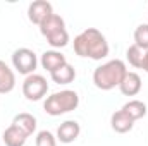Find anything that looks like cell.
Masks as SVG:
<instances>
[{"instance_id":"5b68a950","label":"cell","mask_w":148,"mask_h":146,"mask_svg":"<svg viewBox=\"0 0 148 146\" xmlns=\"http://www.w3.org/2000/svg\"><path fill=\"white\" fill-rule=\"evenodd\" d=\"M48 91V83L41 74H29L23 81V95L29 102L41 100Z\"/></svg>"},{"instance_id":"4fadbf2b","label":"cell","mask_w":148,"mask_h":146,"mask_svg":"<svg viewBox=\"0 0 148 146\" xmlns=\"http://www.w3.org/2000/svg\"><path fill=\"white\" fill-rule=\"evenodd\" d=\"M14 88H16V74L3 60H0V95H7Z\"/></svg>"},{"instance_id":"e0dca14e","label":"cell","mask_w":148,"mask_h":146,"mask_svg":"<svg viewBox=\"0 0 148 146\" xmlns=\"http://www.w3.org/2000/svg\"><path fill=\"white\" fill-rule=\"evenodd\" d=\"M126 59H127L129 65H133L136 69H141L143 67V59H145V50L138 48L136 45H131L126 50Z\"/></svg>"},{"instance_id":"277c9868","label":"cell","mask_w":148,"mask_h":146,"mask_svg":"<svg viewBox=\"0 0 148 146\" xmlns=\"http://www.w3.org/2000/svg\"><path fill=\"white\" fill-rule=\"evenodd\" d=\"M40 33L47 38L52 48H64L69 43V33L66 29V23L59 14H52L40 24Z\"/></svg>"},{"instance_id":"8992f818","label":"cell","mask_w":148,"mask_h":146,"mask_svg":"<svg viewBox=\"0 0 148 146\" xmlns=\"http://www.w3.org/2000/svg\"><path fill=\"white\" fill-rule=\"evenodd\" d=\"M12 65L19 74H24V76L35 74V69L38 65V57L29 48H17L12 53Z\"/></svg>"},{"instance_id":"52a82bcc","label":"cell","mask_w":148,"mask_h":146,"mask_svg":"<svg viewBox=\"0 0 148 146\" xmlns=\"http://www.w3.org/2000/svg\"><path fill=\"white\" fill-rule=\"evenodd\" d=\"M53 14V7L50 2L47 0H35L33 3H29L28 7V19L33 23V24H41L47 17H50Z\"/></svg>"},{"instance_id":"7a4b0ae2","label":"cell","mask_w":148,"mask_h":146,"mask_svg":"<svg viewBox=\"0 0 148 146\" xmlns=\"http://www.w3.org/2000/svg\"><path fill=\"white\" fill-rule=\"evenodd\" d=\"M126 74H127V69L122 60L119 59L109 60L93 71V84L102 91H110L122 83Z\"/></svg>"},{"instance_id":"3957f363","label":"cell","mask_w":148,"mask_h":146,"mask_svg":"<svg viewBox=\"0 0 148 146\" xmlns=\"http://www.w3.org/2000/svg\"><path fill=\"white\" fill-rule=\"evenodd\" d=\"M77 105H79V95L73 89H62L47 96V100L43 102V110L52 117H59L76 110Z\"/></svg>"},{"instance_id":"9c48e42d","label":"cell","mask_w":148,"mask_h":146,"mask_svg":"<svg viewBox=\"0 0 148 146\" xmlns=\"http://www.w3.org/2000/svg\"><path fill=\"white\" fill-rule=\"evenodd\" d=\"M41 67L45 69V71H48V72H55L57 69H60L64 64H67V60H66V55L64 53H60L59 50H47L43 55H41Z\"/></svg>"},{"instance_id":"ba28073f","label":"cell","mask_w":148,"mask_h":146,"mask_svg":"<svg viewBox=\"0 0 148 146\" xmlns=\"http://www.w3.org/2000/svg\"><path fill=\"white\" fill-rule=\"evenodd\" d=\"M81 134V126L76 122V120H66L59 126L57 129V139L64 145H69V143H74Z\"/></svg>"},{"instance_id":"6da1fadb","label":"cell","mask_w":148,"mask_h":146,"mask_svg":"<svg viewBox=\"0 0 148 146\" xmlns=\"http://www.w3.org/2000/svg\"><path fill=\"white\" fill-rule=\"evenodd\" d=\"M74 52L76 55L84 59L102 60L109 55L110 46L102 31H98L97 28H88L74 38Z\"/></svg>"},{"instance_id":"8fae6325","label":"cell","mask_w":148,"mask_h":146,"mask_svg":"<svg viewBox=\"0 0 148 146\" xmlns=\"http://www.w3.org/2000/svg\"><path fill=\"white\" fill-rule=\"evenodd\" d=\"M110 126H112V129H114L115 132H119V134H126V132H129V131L133 129L134 120H133L124 110H117V112L112 113Z\"/></svg>"},{"instance_id":"9a60e30c","label":"cell","mask_w":148,"mask_h":146,"mask_svg":"<svg viewBox=\"0 0 148 146\" xmlns=\"http://www.w3.org/2000/svg\"><path fill=\"white\" fill-rule=\"evenodd\" d=\"M50 76H52V81L57 83V84H71L74 79H76V71H74L73 65L67 62L60 69H57L55 72H52Z\"/></svg>"},{"instance_id":"ffe728a7","label":"cell","mask_w":148,"mask_h":146,"mask_svg":"<svg viewBox=\"0 0 148 146\" xmlns=\"http://www.w3.org/2000/svg\"><path fill=\"white\" fill-rule=\"evenodd\" d=\"M145 72H148V50L145 52V59H143V67H141Z\"/></svg>"},{"instance_id":"ac0fdd59","label":"cell","mask_w":148,"mask_h":146,"mask_svg":"<svg viewBox=\"0 0 148 146\" xmlns=\"http://www.w3.org/2000/svg\"><path fill=\"white\" fill-rule=\"evenodd\" d=\"M134 45L141 50H148V24H140L134 29Z\"/></svg>"},{"instance_id":"30bf717a","label":"cell","mask_w":148,"mask_h":146,"mask_svg":"<svg viewBox=\"0 0 148 146\" xmlns=\"http://www.w3.org/2000/svg\"><path fill=\"white\" fill-rule=\"evenodd\" d=\"M141 86H143V83H141L140 74L127 71V74L122 79V83L119 84V89H121V93L124 96H136L141 91Z\"/></svg>"},{"instance_id":"2e32d148","label":"cell","mask_w":148,"mask_h":146,"mask_svg":"<svg viewBox=\"0 0 148 146\" xmlns=\"http://www.w3.org/2000/svg\"><path fill=\"white\" fill-rule=\"evenodd\" d=\"M121 110H124L134 122L140 120V119H143L147 115V105L141 100H129Z\"/></svg>"},{"instance_id":"5bb4252c","label":"cell","mask_w":148,"mask_h":146,"mask_svg":"<svg viewBox=\"0 0 148 146\" xmlns=\"http://www.w3.org/2000/svg\"><path fill=\"white\" fill-rule=\"evenodd\" d=\"M12 124L17 126L19 129H23L28 136H31V134L36 131L38 122H36V117H35V115H31V113H28V112H23V113H17V115L14 117Z\"/></svg>"},{"instance_id":"7c38bea8","label":"cell","mask_w":148,"mask_h":146,"mask_svg":"<svg viewBox=\"0 0 148 146\" xmlns=\"http://www.w3.org/2000/svg\"><path fill=\"white\" fill-rule=\"evenodd\" d=\"M29 136L23 129H19L17 126H14V124H10L3 131V134H2V139H3L5 146H24Z\"/></svg>"},{"instance_id":"d6986e66","label":"cell","mask_w":148,"mask_h":146,"mask_svg":"<svg viewBox=\"0 0 148 146\" xmlns=\"http://www.w3.org/2000/svg\"><path fill=\"white\" fill-rule=\"evenodd\" d=\"M36 146H57V138L50 131H40L36 134Z\"/></svg>"}]
</instances>
